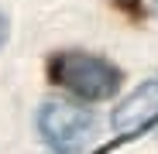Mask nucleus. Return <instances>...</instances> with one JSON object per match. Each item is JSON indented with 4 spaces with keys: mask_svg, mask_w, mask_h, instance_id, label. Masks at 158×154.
<instances>
[{
    "mask_svg": "<svg viewBox=\"0 0 158 154\" xmlns=\"http://www.w3.org/2000/svg\"><path fill=\"white\" fill-rule=\"evenodd\" d=\"M38 130L45 137V144L59 154H79L86 151L96 137V116L76 103H62L52 99L38 110Z\"/></svg>",
    "mask_w": 158,
    "mask_h": 154,
    "instance_id": "obj_2",
    "label": "nucleus"
},
{
    "mask_svg": "<svg viewBox=\"0 0 158 154\" xmlns=\"http://www.w3.org/2000/svg\"><path fill=\"white\" fill-rule=\"evenodd\" d=\"M155 123H158V82H141V86L114 110L110 127L117 130V140L103 147V154H110L114 147H120V144H127V140L148 134Z\"/></svg>",
    "mask_w": 158,
    "mask_h": 154,
    "instance_id": "obj_3",
    "label": "nucleus"
},
{
    "mask_svg": "<svg viewBox=\"0 0 158 154\" xmlns=\"http://www.w3.org/2000/svg\"><path fill=\"white\" fill-rule=\"evenodd\" d=\"M4 41H7V17L0 14V45H4Z\"/></svg>",
    "mask_w": 158,
    "mask_h": 154,
    "instance_id": "obj_4",
    "label": "nucleus"
},
{
    "mask_svg": "<svg viewBox=\"0 0 158 154\" xmlns=\"http://www.w3.org/2000/svg\"><path fill=\"white\" fill-rule=\"evenodd\" d=\"M52 82L72 93L76 99H110L120 89V72L89 51H59L48 58Z\"/></svg>",
    "mask_w": 158,
    "mask_h": 154,
    "instance_id": "obj_1",
    "label": "nucleus"
}]
</instances>
